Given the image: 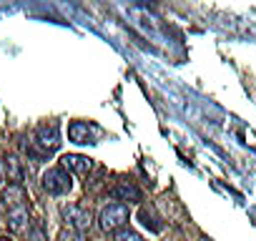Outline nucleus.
Masks as SVG:
<instances>
[{"mask_svg":"<svg viewBox=\"0 0 256 241\" xmlns=\"http://www.w3.org/2000/svg\"><path fill=\"white\" fill-rule=\"evenodd\" d=\"M40 186H43V191L50 194V196H63V194H68V191L73 188V178H70V174H68L63 166H53V168H48V171L43 174Z\"/></svg>","mask_w":256,"mask_h":241,"instance_id":"1","label":"nucleus"},{"mask_svg":"<svg viewBox=\"0 0 256 241\" xmlns=\"http://www.w3.org/2000/svg\"><path fill=\"white\" fill-rule=\"evenodd\" d=\"M128 218H131V211H128V206H126V204H108V206L100 211L98 224H100V228H103V231L116 234V231L126 228Z\"/></svg>","mask_w":256,"mask_h":241,"instance_id":"2","label":"nucleus"},{"mask_svg":"<svg viewBox=\"0 0 256 241\" xmlns=\"http://www.w3.org/2000/svg\"><path fill=\"white\" fill-rule=\"evenodd\" d=\"M33 144L38 146V156H50L60 146V126L56 124V120L53 124H43L36 131V141Z\"/></svg>","mask_w":256,"mask_h":241,"instance_id":"3","label":"nucleus"},{"mask_svg":"<svg viewBox=\"0 0 256 241\" xmlns=\"http://www.w3.org/2000/svg\"><path fill=\"white\" fill-rule=\"evenodd\" d=\"M63 218H66V221H68V226H73L78 234L88 231V228H90V224H93L90 211H88L86 206H78V204H68V206H63Z\"/></svg>","mask_w":256,"mask_h":241,"instance_id":"4","label":"nucleus"},{"mask_svg":"<svg viewBox=\"0 0 256 241\" xmlns=\"http://www.w3.org/2000/svg\"><path fill=\"white\" fill-rule=\"evenodd\" d=\"M96 126H90V124H86V120H73V124L68 126V138L73 141V144H80V146H86V144H96Z\"/></svg>","mask_w":256,"mask_h":241,"instance_id":"5","label":"nucleus"},{"mask_svg":"<svg viewBox=\"0 0 256 241\" xmlns=\"http://www.w3.org/2000/svg\"><path fill=\"white\" fill-rule=\"evenodd\" d=\"M60 166H63L68 174L86 176V174L93 168V158H88V156H80V154H66V156L60 158Z\"/></svg>","mask_w":256,"mask_h":241,"instance_id":"6","label":"nucleus"},{"mask_svg":"<svg viewBox=\"0 0 256 241\" xmlns=\"http://www.w3.org/2000/svg\"><path fill=\"white\" fill-rule=\"evenodd\" d=\"M8 226H10L13 231H28V228H30V211H28V204L16 206V208H8Z\"/></svg>","mask_w":256,"mask_h":241,"instance_id":"7","label":"nucleus"},{"mask_svg":"<svg viewBox=\"0 0 256 241\" xmlns=\"http://www.w3.org/2000/svg\"><path fill=\"white\" fill-rule=\"evenodd\" d=\"M28 201V194L20 184H10L6 191H3V204L6 208H16V206H23Z\"/></svg>","mask_w":256,"mask_h":241,"instance_id":"8","label":"nucleus"},{"mask_svg":"<svg viewBox=\"0 0 256 241\" xmlns=\"http://www.w3.org/2000/svg\"><path fill=\"white\" fill-rule=\"evenodd\" d=\"M110 194H113L118 201H141V198H144V196H141V188L134 186V184H128V181H126V184H118Z\"/></svg>","mask_w":256,"mask_h":241,"instance_id":"9","label":"nucleus"},{"mask_svg":"<svg viewBox=\"0 0 256 241\" xmlns=\"http://www.w3.org/2000/svg\"><path fill=\"white\" fill-rule=\"evenodd\" d=\"M6 171H8V181L13 184H23V168H20V161L8 156L6 158Z\"/></svg>","mask_w":256,"mask_h":241,"instance_id":"10","label":"nucleus"},{"mask_svg":"<svg viewBox=\"0 0 256 241\" xmlns=\"http://www.w3.org/2000/svg\"><path fill=\"white\" fill-rule=\"evenodd\" d=\"M141 224H144L146 228L156 231V234H158V231L164 228V224H156V216H154V214H148L146 208H141Z\"/></svg>","mask_w":256,"mask_h":241,"instance_id":"11","label":"nucleus"},{"mask_svg":"<svg viewBox=\"0 0 256 241\" xmlns=\"http://www.w3.org/2000/svg\"><path fill=\"white\" fill-rule=\"evenodd\" d=\"M113 241H144V236L136 234L134 228H120V231H116Z\"/></svg>","mask_w":256,"mask_h":241,"instance_id":"12","label":"nucleus"},{"mask_svg":"<svg viewBox=\"0 0 256 241\" xmlns=\"http://www.w3.org/2000/svg\"><path fill=\"white\" fill-rule=\"evenodd\" d=\"M28 241H48L46 228H43V226H33V228H28Z\"/></svg>","mask_w":256,"mask_h":241,"instance_id":"13","label":"nucleus"},{"mask_svg":"<svg viewBox=\"0 0 256 241\" xmlns=\"http://www.w3.org/2000/svg\"><path fill=\"white\" fill-rule=\"evenodd\" d=\"M0 241H13V238H8V236H0Z\"/></svg>","mask_w":256,"mask_h":241,"instance_id":"14","label":"nucleus"},{"mask_svg":"<svg viewBox=\"0 0 256 241\" xmlns=\"http://www.w3.org/2000/svg\"><path fill=\"white\" fill-rule=\"evenodd\" d=\"M0 181H3V171H0Z\"/></svg>","mask_w":256,"mask_h":241,"instance_id":"15","label":"nucleus"}]
</instances>
